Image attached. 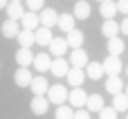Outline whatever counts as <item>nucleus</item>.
<instances>
[{"mask_svg": "<svg viewBox=\"0 0 128 119\" xmlns=\"http://www.w3.org/2000/svg\"><path fill=\"white\" fill-rule=\"evenodd\" d=\"M126 97H128V90H126Z\"/></svg>", "mask_w": 128, "mask_h": 119, "instance_id": "obj_38", "label": "nucleus"}, {"mask_svg": "<svg viewBox=\"0 0 128 119\" xmlns=\"http://www.w3.org/2000/svg\"><path fill=\"white\" fill-rule=\"evenodd\" d=\"M124 50H126V43H124V38H119V36H115V38H108V54H110V56H119Z\"/></svg>", "mask_w": 128, "mask_h": 119, "instance_id": "obj_25", "label": "nucleus"}, {"mask_svg": "<svg viewBox=\"0 0 128 119\" xmlns=\"http://www.w3.org/2000/svg\"><path fill=\"white\" fill-rule=\"evenodd\" d=\"M126 119H128V112H126Z\"/></svg>", "mask_w": 128, "mask_h": 119, "instance_id": "obj_39", "label": "nucleus"}, {"mask_svg": "<svg viewBox=\"0 0 128 119\" xmlns=\"http://www.w3.org/2000/svg\"><path fill=\"white\" fill-rule=\"evenodd\" d=\"M25 11H27V9H25L22 2H9V4H7V16H9V20H20Z\"/></svg>", "mask_w": 128, "mask_h": 119, "instance_id": "obj_24", "label": "nucleus"}, {"mask_svg": "<svg viewBox=\"0 0 128 119\" xmlns=\"http://www.w3.org/2000/svg\"><path fill=\"white\" fill-rule=\"evenodd\" d=\"M104 106H106V104H104V97H101V94H88V101H86V110H88V112H90V110H92V112H101Z\"/></svg>", "mask_w": 128, "mask_h": 119, "instance_id": "obj_23", "label": "nucleus"}, {"mask_svg": "<svg viewBox=\"0 0 128 119\" xmlns=\"http://www.w3.org/2000/svg\"><path fill=\"white\" fill-rule=\"evenodd\" d=\"M90 2H86V0H79V2H74V11H72V16L76 18V20H88L90 18Z\"/></svg>", "mask_w": 128, "mask_h": 119, "instance_id": "obj_13", "label": "nucleus"}, {"mask_svg": "<svg viewBox=\"0 0 128 119\" xmlns=\"http://www.w3.org/2000/svg\"><path fill=\"white\" fill-rule=\"evenodd\" d=\"M97 2H104V0H97Z\"/></svg>", "mask_w": 128, "mask_h": 119, "instance_id": "obj_37", "label": "nucleus"}, {"mask_svg": "<svg viewBox=\"0 0 128 119\" xmlns=\"http://www.w3.org/2000/svg\"><path fill=\"white\" fill-rule=\"evenodd\" d=\"M104 65V72L108 74V76H119V72L124 70V65H122V58L119 56H106V61L101 63Z\"/></svg>", "mask_w": 128, "mask_h": 119, "instance_id": "obj_2", "label": "nucleus"}, {"mask_svg": "<svg viewBox=\"0 0 128 119\" xmlns=\"http://www.w3.org/2000/svg\"><path fill=\"white\" fill-rule=\"evenodd\" d=\"M16 40H18V45L25 47V50H32V45H36V36H34V32H27V29H20V34L16 36Z\"/></svg>", "mask_w": 128, "mask_h": 119, "instance_id": "obj_21", "label": "nucleus"}, {"mask_svg": "<svg viewBox=\"0 0 128 119\" xmlns=\"http://www.w3.org/2000/svg\"><path fill=\"white\" fill-rule=\"evenodd\" d=\"M99 14L104 16V20H112L115 14H117V2H112V0H104V2H99Z\"/></svg>", "mask_w": 128, "mask_h": 119, "instance_id": "obj_19", "label": "nucleus"}, {"mask_svg": "<svg viewBox=\"0 0 128 119\" xmlns=\"http://www.w3.org/2000/svg\"><path fill=\"white\" fill-rule=\"evenodd\" d=\"M45 97H47L50 104H54V106H63V104L68 101V88L61 86V83H54V86H50V90H47Z\"/></svg>", "mask_w": 128, "mask_h": 119, "instance_id": "obj_1", "label": "nucleus"}, {"mask_svg": "<svg viewBox=\"0 0 128 119\" xmlns=\"http://www.w3.org/2000/svg\"><path fill=\"white\" fill-rule=\"evenodd\" d=\"M104 74H106V72H104V65H101V63L92 61V63H88V65H86V76H88V79L97 81V79H101Z\"/></svg>", "mask_w": 128, "mask_h": 119, "instance_id": "obj_26", "label": "nucleus"}, {"mask_svg": "<svg viewBox=\"0 0 128 119\" xmlns=\"http://www.w3.org/2000/svg\"><path fill=\"white\" fill-rule=\"evenodd\" d=\"M99 119H117V110H115L112 106H110V108L104 106V110L99 112Z\"/></svg>", "mask_w": 128, "mask_h": 119, "instance_id": "obj_31", "label": "nucleus"}, {"mask_svg": "<svg viewBox=\"0 0 128 119\" xmlns=\"http://www.w3.org/2000/svg\"><path fill=\"white\" fill-rule=\"evenodd\" d=\"M0 32H2L4 38H16V36L20 34V22H18V20H4V22L0 25Z\"/></svg>", "mask_w": 128, "mask_h": 119, "instance_id": "obj_11", "label": "nucleus"}, {"mask_svg": "<svg viewBox=\"0 0 128 119\" xmlns=\"http://www.w3.org/2000/svg\"><path fill=\"white\" fill-rule=\"evenodd\" d=\"M29 108H32V112L34 115H45L47 112V108H50V101H47V97H34L32 101H29Z\"/></svg>", "mask_w": 128, "mask_h": 119, "instance_id": "obj_17", "label": "nucleus"}, {"mask_svg": "<svg viewBox=\"0 0 128 119\" xmlns=\"http://www.w3.org/2000/svg\"><path fill=\"white\" fill-rule=\"evenodd\" d=\"M74 22H76V18H74L72 14H58V25H56V27H58L61 32H65V34H70L72 29H76Z\"/></svg>", "mask_w": 128, "mask_h": 119, "instance_id": "obj_18", "label": "nucleus"}, {"mask_svg": "<svg viewBox=\"0 0 128 119\" xmlns=\"http://www.w3.org/2000/svg\"><path fill=\"white\" fill-rule=\"evenodd\" d=\"M22 4L27 7V11H34V14L45 9V0H22Z\"/></svg>", "mask_w": 128, "mask_h": 119, "instance_id": "obj_30", "label": "nucleus"}, {"mask_svg": "<svg viewBox=\"0 0 128 119\" xmlns=\"http://www.w3.org/2000/svg\"><path fill=\"white\" fill-rule=\"evenodd\" d=\"M38 25H40L38 14H34V11H25V14H22V18H20V27H22V29H27V32H36Z\"/></svg>", "mask_w": 128, "mask_h": 119, "instance_id": "obj_8", "label": "nucleus"}, {"mask_svg": "<svg viewBox=\"0 0 128 119\" xmlns=\"http://www.w3.org/2000/svg\"><path fill=\"white\" fill-rule=\"evenodd\" d=\"M29 88H32L34 97H45V94H47V90H50V83H47V79H45L43 74H38V76H34V79H32Z\"/></svg>", "mask_w": 128, "mask_h": 119, "instance_id": "obj_5", "label": "nucleus"}, {"mask_svg": "<svg viewBox=\"0 0 128 119\" xmlns=\"http://www.w3.org/2000/svg\"><path fill=\"white\" fill-rule=\"evenodd\" d=\"M16 63H18V68H29L32 63H34V54H32V50H25V47H18V52H16Z\"/></svg>", "mask_w": 128, "mask_h": 119, "instance_id": "obj_14", "label": "nucleus"}, {"mask_svg": "<svg viewBox=\"0 0 128 119\" xmlns=\"http://www.w3.org/2000/svg\"><path fill=\"white\" fill-rule=\"evenodd\" d=\"M68 47H72V50H81V45H83V40H86V36H83V32L81 29H72L70 34H68Z\"/></svg>", "mask_w": 128, "mask_h": 119, "instance_id": "obj_22", "label": "nucleus"}, {"mask_svg": "<svg viewBox=\"0 0 128 119\" xmlns=\"http://www.w3.org/2000/svg\"><path fill=\"white\" fill-rule=\"evenodd\" d=\"M34 70L38 72V74H43V72H50V65H52V56L50 54H45V52H38L36 56H34Z\"/></svg>", "mask_w": 128, "mask_h": 119, "instance_id": "obj_7", "label": "nucleus"}, {"mask_svg": "<svg viewBox=\"0 0 128 119\" xmlns=\"http://www.w3.org/2000/svg\"><path fill=\"white\" fill-rule=\"evenodd\" d=\"M68 63H70L72 68H79V70H83V68H86L90 61H88V54H86V50L81 47V50H72V54H70Z\"/></svg>", "mask_w": 128, "mask_h": 119, "instance_id": "obj_6", "label": "nucleus"}, {"mask_svg": "<svg viewBox=\"0 0 128 119\" xmlns=\"http://www.w3.org/2000/svg\"><path fill=\"white\" fill-rule=\"evenodd\" d=\"M104 88H106V92H110L115 97V94L124 92V81H122V76H108L106 83H104Z\"/></svg>", "mask_w": 128, "mask_h": 119, "instance_id": "obj_16", "label": "nucleus"}, {"mask_svg": "<svg viewBox=\"0 0 128 119\" xmlns=\"http://www.w3.org/2000/svg\"><path fill=\"white\" fill-rule=\"evenodd\" d=\"M65 79H68V83H70L72 88H81L83 81H86V72L79 70V68H70V72H68Z\"/></svg>", "mask_w": 128, "mask_h": 119, "instance_id": "obj_15", "label": "nucleus"}, {"mask_svg": "<svg viewBox=\"0 0 128 119\" xmlns=\"http://www.w3.org/2000/svg\"><path fill=\"white\" fill-rule=\"evenodd\" d=\"M7 4H9V0H0V9H7Z\"/></svg>", "mask_w": 128, "mask_h": 119, "instance_id": "obj_35", "label": "nucleus"}, {"mask_svg": "<svg viewBox=\"0 0 128 119\" xmlns=\"http://www.w3.org/2000/svg\"><path fill=\"white\" fill-rule=\"evenodd\" d=\"M101 34H104L106 38H115V36L119 34V22H115V20H104Z\"/></svg>", "mask_w": 128, "mask_h": 119, "instance_id": "obj_27", "label": "nucleus"}, {"mask_svg": "<svg viewBox=\"0 0 128 119\" xmlns=\"http://www.w3.org/2000/svg\"><path fill=\"white\" fill-rule=\"evenodd\" d=\"M50 56H56V58H61V56H65V52H68V40L65 38H52V43H50Z\"/></svg>", "mask_w": 128, "mask_h": 119, "instance_id": "obj_10", "label": "nucleus"}, {"mask_svg": "<svg viewBox=\"0 0 128 119\" xmlns=\"http://www.w3.org/2000/svg\"><path fill=\"white\" fill-rule=\"evenodd\" d=\"M34 36H36V43L40 45V47H50V43H52V29H47V27H38L36 32H34Z\"/></svg>", "mask_w": 128, "mask_h": 119, "instance_id": "obj_20", "label": "nucleus"}, {"mask_svg": "<svg viewBox=\"0 0 128 119\" xmlns=\"http://www.w3.org/2000/svg\"><path fill=\"white\" fill-rule=\"evenodd\" d=\"M68 101L72 108H86V101H88V92L83 88H72V92H68Z\"/></svg>", "mask_w": 128, "mask_h": 119, "instance_id": "obj_3", "label": "nucleus"}, {"mask_svg": "<svg viewBox=\"0 0 128 119\" xmlns=\"http://www.w3.org/2000/svg\"><path fill=\"white\" fill-rule=\"evenodd\" d=\"M74 119H90V112L79 108V110H74Z\"/></svg>", "mask_w": 128, "mask_h": 119, "instance_id": "obj_33", "label": "nucleus"}, {"mask_svg": "<svg viewBox=\"0 0 128 119\" xmlns=\"http://www.w3.org/2000/svg\"><path fill=\"white\" fill-rule=\"evenodd\" d=\"M32 79H34V74H32L27 68H18V70L14 72V81H16L18 88H27V86L32 83Z\"/></svg>", "mask_w": 128, "mask_h": 119, "instance_id": "obj_12", "label": "nucleus"}, {"mask_svg": "<svg viewBox=\"0 0 128 119\" xmlns=\"http://www.w3.org/2000/svg\"><path fill=\"white\" fill-rule=\"evenodd\" d=\"M117 11H122L124 16H128V0H117Z\"/></svg>", "mask_w": 128, "mask_h": 119, "instance_id": "obj_32", "label": "nucleus"}, {"mask_svg": "<svg viewBox=\"0 0 128 119\" xmlns=\"http://www.w3.org/2000/svg\"><path fill=\"white\" fill-rule=\"evenodd\" d=\"M9 2H22V0H9Z\"/></svg>", "mask_w": 128, "mask_h": 119, "instance_id": "obj_36", "label": "nucleus"}, {"mask_svg": "<svg viewBox=\"0 0 128 119\" xmlns=\"http://www.w3.org/2000/svg\"><path fill=\"white\" fill-rule=\"evenodd\" d=\"M54 115L56 119H74V108H70V106H56V110H54Z\"/></svg>", "mask_w": 128, "mask_h": 119, "instance_id": "obj_29", "label": "nucleus"}, {"mask_svg": "<svg viewBox=\"0 0 128 119\" xmlns=\"http://www.w3.org/2000/svg\"><path fill=\"white\" fill-rule=\"evenodd\" d=\"M50 72H52L54 76H68V72H70V63H68V58H65V56L54 58L52 65H50Z\"/></svg>", "mask_w": 128, "mask_h": 119, "instance_id": "obj_9", "label": "nucleus"}, {"mask_svg": "<svg viewBox=\"0 0 128 119\" xmlns=\"http://www.w3.org/2000/svg\"><path fill=\"white\" fill-rule=\"evenodd\" d=\"M112 108H115L117 112H128V97H126V92H119V94L112 97Z\"/></svg>", "mask_w": 128, "mask_h": 119, "instance_id": "obj_28", "label": "nucleus"}, {"mask_svg": "<svg viewBox=\"0 0 128 119\" xmlns=\"http://www.w3.org/2000/svg\"><path fill=\"white\" fill-rule=\"evenodd\" d=\"M38 20H40V27H47V29H52L54 25H58V14H56L54 9L45 7V9L38 14Z\"/></svg>", "mask_w": 128, "mask_h": 119, "instance_id": "obj_4", "label": "nucleus"}, {"mask_svg": "<svg viewBox=\"0 0 128 119\" xmlns=\"http://www.w3.org/2000/svg\"><path fill=\"white\" fill-rule=\"evenodd\" d=\"M119 32H122L124 36H128V16L122 20V22H119Z\"/></svg>", "mask_w": 128, "mask_h": 119, "instance_id": "obj_34", "label": "nucleus"}]
</instances>
